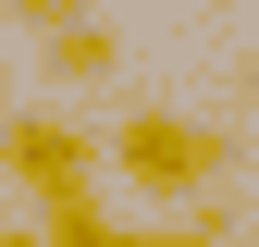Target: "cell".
Wrapping results in <instances>:
<instances>
[{
	"instance_id": "6",
	"label": "cell",
	"mask_w": 259,
	"mask_h": 247,
	"mask_svg": "<svg viewBox=\"0 0 259 247\" xmlns=\"http://www.w3.org/2000/svg\"><path fill=\"white\" fill-rule=\"evenodd\" d=\"M0 13H13V25H37V37H50V25H74V0H0Z\"/></svg>"
},
{
	"instance_id": "2",
	"label": "cell",
	"mask_w": 259,
	"mask_h": 247,
	"mask_svg": "<svg viewBox=\"0 0 259 247\" xmlns=\"http://www.w3.org/2000/svg\"><path fill=\"white\" fill-rule=\"evenodd\" d=\"M0 173L25 185V198H87V185L111 173V136H87L74 111H0Z\"/></svg>"
},
{
	"instance_id": "9",
	"label": "cell",
	"mask_w": 259,
	"mask_h": 247,
	"mask_svg": "<svg viewBox=\"0 0 259 247\" xmlns=\"http://www.w3.org/2000/svg\"><path fill=\"white\" fill-rule=\"evenodd\" d=\"M235 87H247V99H259V62H247V74H235Z\"/></svg>"
},
{
	"instance_id": "1",
	"label": "cell",
	"mask_w": 259,
	"mask_h": 247,
	"mask_svg": "<svg viewBox=\"0 0 259 247\" xmlns=\"http://www.w3.org/2000/svg\"><path fill=\"white\" fill-rule=\"evenodd\" d=\"M111 173L136 185V198H160V210H173V198L198 210L210 185H235V173H247V136H235V124H198V111H160V99H148V111H123V124H111Z\"/></svg>"
},
{
	"instance_id": "7",
	"label": "cell",
	"mask_w": 259,
	"mask_h": 247,
	"mask_svg": "<svg viewBox=\"0 0 259 247\" xmlns=\"http://www.w3.org/2000/svg\"><path fill=\"white\" fill-rule=\"evenodd\" d=\"M0 247H50V223H0Z\"/></svg>"
},
{
	"instance_id": "4",
	"label": "cell",
	"mask_w": 259,
	"mask_h": 247,
	"mask_svg": "<svg viewBox=\"0 0 259 247\" xmlns=\"http://www.w3.org/2000/svg\"><path fill=\"white\" fill-rule=\"evenodd\" d=\"M37 223H50V247H136L123 223H99V210H87V198H50Z\"/></svg>"
},
{
	"instance_id": "5",
	"label": "cell",
	"mask_w": 259,
	"mask_h": 247,
	"mask_svg": "<svg viewBox=\"0 0 259 247\" xmlns=\"http://www.w3.org/2000/svg\"><path fill=\"white\" fill-rule=\"evenodd\" d=\"M136 247H235L222 223H198V210H185V223H160V235H136Z\"/></svg>"
},
{
	"instance_id": "8",
	"label": "cell",
	"mask_w": 259,
	"mask_h": 247,
	"mask_svg": "<svg viewBox=\"0 0 259 247\" xmlns=\"http://www.w3.org/2000/svg\"><path fill=\"white\" fill-rule=\"evenodd\" d=\"M0 111H13V62H0Z\"/></svg>"
},
{
	"instance_id": "3",
	"label": "cell",
	"mask_w": 259,
	"mask_h": 247,
	"mask_svg": "<svg viewBox=\"0 0 259 247\" xmlns=\"http://www.w3.org/2000/svg\"><path fill=\"white\" fill-rule=\"evenodd\" d=\"M37 74H62V87H99V74H123V37H111V25H50V37H37Z\"/></svg>"
},
{
	"instance_id": "10",
	"label": "cell",
	"mask_w": 259,
	"mask_h": 247,
	"mask_svg": "<svg viewBox=\"0 0 259 247\" xmlns=\"http://www.w3.org/2000/svg\"><path fill=\"white\" fill-rule=\"evenodd\" d=\"M210 13H222V0H210Z\"/></svg>"
}]
</instances>
